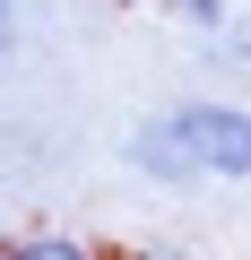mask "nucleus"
I'll return each mask as SVG.
<instances>
[{
    "label": "nucleus",
    "instance_id": "f257e3e1",
    "mask_svg": "<svg viewBox=\"0 0 251 260\" xmlns=\"http://www.w3.org/2000/svg\"><path fill=\"white\" fill-rule=\"evenodd\" d=\"M121 165L156 191H242L251 182V104L165 95L121 130Z\"/></svg>",
    "mask_w": 251,
    "mask_h": 260
},
{
    "label": "nucleus",
    "instance_id": "f03ea898",
    "mask_svg": "<svg viewBox=\"0 0 251 260\" xmlns=\"http://www.w3.org/2000/svg\"><path fill=\"white\" fill-rule=\"evenodd\" d=\"M0 260H113V251L78 225H18V234H0Z\"/></svg>",
    "mask_w": 251,
    "mask_h": 260
},
{
    "label": "nucleus",
    "instance_id": "7ed1b4c3",
    "mask_svg": "<svg viewBox=\"0 0 251 260\" xmlns=\"http://www.w3.org/2000/svg\"><path fill=\"white\" fill-rule=\"evenodd\" d=\"M26 26H35V0H0V70H18Z\"/></svg>",
    "mask_w": 251,
    "mask_h": 260
},
{
    "label": "nucleus",
    "instance_id": "20e7f679",
    "mask_svg": "<svg viewBox=\"0 0 251 260\" xmlns=\"http://www.w3.org/2000/svg\"><path fill=\"white\" fill-rule=\"evenodd\" d=\"M113 260H199L191 243H173V234H139V243H121Z\"/></svg>",
    "mask_w": 251,
    "mask_h": 260
},
{
    "label": "nucleus",
    "instance_id": "39448f33",
    "mask_svg": "<svg viewBox=\"0 0 251 260\" xmlns=\"http://www.w3.org/2000/svg\"><path fill=\"white\" fill-rule=\"evenodd\" d=\"M165 9L182 26H199V35H225V0H165Z\"/></svg>",
    "mask_w": 251,
    "mask_h": 260
}]
</instances>
